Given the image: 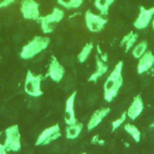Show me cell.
<instances>
[{
    "label": "cell",
    "mask_w": 154,
    "mask_h": 154,
    "mask_svg": "<svg viewBox=\"0 0 154 154\" xmlns=\"http://www.w3.org/2000/svg\"><path fill=\"white\" fill-rule=\"evenodd\" d=\"M91 142H93V143H100V144H102V143H103V141H101V140L99 138V136H97V135H95V136L91 138Z\"/></svg>",
    "instance_id": "484cf974"
},
{
    "label": "cell",
    "mask_w": 154,
    "mask_h": 154,
    "mask_svg": "<svg viewBox=\"0 0 154 154\" xmlns=\"http://www.w3.org/2000/svg\"><path fill=\"white\" fill-rule=\"evenodd\" d=\"M95 71L88 77V81L89 82H96L99 81L101 77H103L107 71H108V65H107V60H103L99 54L95 57Z\"/></svg>",
    "instance_id": "9a60e30c"
},
{
    "label": "cell",
    "mask_w": 154,
    "mask_h": 154,
    "mask_svg": "<svg viewBox=\"0 0 154 154\" xmlns=\"http://www.w3.org/2000/svg\"><path fill=\"white\" fill-rule=\"evenodd\" d=\"M147 51H148V42L143 40V41L135 43V46L131 48V54L135 59H140Z\"/></svg>",
    "instance_id": "d6986e66"
},
{
    "label": "cell",
    "mask_w": 154,
    "mask_h": 154,
    "mask_svg": "<svg viewBox=\"0 0 154 154\" xmlns=\"http://www.w3.org/2000/svg\"><path fill=\"white\" fill-rule=\"evenodd\" d=\"M14 2H16V0H0V10L8 7L12 4H14Z\"/></svg>",
    "instance_id": "cb8c5ba5"
},
{
    "label": "cell",
    "mask_w": 154,
    "mask_h": 154,
    "mask_svg": "<svg viewBox=\"0 0 154 154\" xmlns=\"http://www.w3.org/2000/svg\"><path fill=\"white\" fill-rule=\"evenodd\" d=\"M137 34L135 32V31H130V32H128L123 38H122V41H120V46H124L125 47V52H129L134 46H135V43L137 42Z\"/></svg>",
    "instance_id": "e0dca14e"
},
{
    "label": "cell",
    "mask_w": 154,
    "mask_h": 154,
    "mask_svg": "<svg viewBox=\"0 0 154 154\" xmlns=\"http://www.w3.org/2000/svg\"><path fill=\"white\" fill-rule=\"evenodd\" d=\"M123 61H118L103 83V100L112 102L123 85Z\"/></svg>",
    "instance_id": "6da1fadb"
},
{
    "label": "cell",
    "mask_w": 154,
    "mask_h": 154,
    "mask_svg": "<svg viewBox=\"0 0 154 154\" xmlns=\"http://www.w3.org/2000/svg\"><path fill=\"white\" fill-rule=\"evenodd\" d=\"M84 0H57L58 5H60L61 7L66 8V10H75V8H79L83 5Z\"/></svg>",
    "instance_id": "7402d4cb"
},
{
    "label": "cell",
    "mask_w": 154,
    "mask_h": 154,
    "mask_svg": "<svg viewBox=\"0 0 154 154\" xmlns=\"http://www.w3.org/2000/svg\"><path fill=\"white\" fill-rule=\"evenodd\" d=\"M137 73L138 75H143L146 72H148L153 66H154V53L152 51H147L140 59H137Z\"/></svg>",
    "instance_id": "5bb4252c"
},
{
    "label": "cell",
    "mask_w": 154,
    "mask_h": 154,
    "mask_svg": "<svg viewBox=\"0 0 154 154\" xmlns=\"http://www.w3.org/2000/svg\"><path fill=\"white\" fill-rule=\"evenodd\" d=\"M20 14L26 20L38 22L41 13H40V5L36 0H20L19 5Z\"/></svg>",
    "instance_id": "52a82bcc"
},
{
    "label": "cell",
    "mask_w": 154,
    "mask_h": 154,
    "mask_svg": "<svg viewBox=\"0 0 154 154\" xmlns=\"http://www.w3.org/2000/svg\"><path fill=\"white\" fill-rule=\"evenodd\" d=\"M76 91H72L70 96L65 101V109H64V122L65 124H72L77 122L76 113H75V101H76Z\"/></svg>",
    "instance_id": "8fae6325"
},
{
    "label": "cell",
    "mask_w": 154,
    "mask_h": 154,
    "mask_svg": "<svg viewBox=\"0 0 154 154\" xmlns=\"http://www.w3.org/2000/svg\"><path fill=\"white\" fill-rule=\"evenodd\" d=\"M126 118H128V116H126V111H125V112H123L117 119H114V120L112 122V124H111V130H112V131H116V130L119 129L122 125H124Z\"/></svg>",
    "instance_id": "603a6c76"
},
{
    "label": "cell",
    "mask_w": 154,
    "mask_h": 154,
    "mask_svg": "<svg viewBox=\"0 0 154 154\" xmlns=\"http://www.w3.org/2000/svg\"><path fill=\"white\" fill-rule=\"evenodd\" d=\"M149 128H150V129H154V122H153V123L149 125Z\"/></svg>",
    "instance_id": "83f0119b"
},
{
    "label": "cell",
    "mask_w": 154,
    "mask_h": 154,
    "mask_svg": "<svg viewBox=\"0 0 154 154\" xmlns=\"http://www.w3.org/2000/svg\"><path fill=\"white\" fill-rule=\"evenodd\" d=\"M64 76H65V67L61 65L58 58L52 55L49 65H48V70H47V77H49L53 82L59 83L63 81Z\"/></svg>",
    "instance_id": "30bf717a"
},
{
    "label": "cell",
    "mask_w": 154,
    "mask_h": 154,
    "mask_svg": "<svg viewBox=\"0 0 154 154\" xmlns=\"http://www.w3.org/2000/svg\"><path fill=\"white\" fill-rule=\"evenodd\" d=\"M143 108H144V102H143L142 96H141V95H136V96L132 99L130 106H129L128 109H126V116H128V118H129L130 120L137 119V118L141 116V113L143 112Z\"/></svg>",
    "instance_id": "7c38bea8"
},
{
    "label": "cell",
    "mask_w": 154,
    "mask_h": 154,
    "mask_svg": "<svg viewBox=\"0 0 154 154\" xmlns=\"http://www.w3.org/2000/svg\"><path fill=\"white\" fill-rule=\"evenodd\" d=\"M61 136V130H60V126L59 124H54L47 129H45L36 138L35 141V146H47L52 142H54L55 140L60 138Z\"/></svg>",
    "instance_id": "ba28073f"
},
{
    "label": "cell",
    "mask_w": 154,
    "mask_h": 154,
    "mask_svg": "<svg viewBox=\"0 0 154 154\" xmlns=\"http://www.w3.org/2000/svg\"><path fill=\"white\" fill-rule=\"evenodd\" d=\"M49 43H51V38L48 36L36 35L22 47L19 52V58L23 60H30L36 55L41 54L43 51H46Z\"/></svg>",
    "instance_id": "7a4b0ae2"
},
{
    "label": "cell",
    "mask_w": 154,
    "mask_h": 154,
    "mask_svg": "<svg viewBox=\"0 0 154 154\" xmlns=\"http://www.w3.org/2000/svg\"><path fill=\"white\" fill-rule=\"evenodd\" d=\"M113 2H114V0H94V6L96 7V10H99L100 14L107 16L108 10Z\"/></svg>",
    "instance_id": "44dd1931"
},
{
    "label": "cell",
    "mask_w": 154,
    "mask_h": 154,
    "mask_svg": "<svg viewBox=\"0 0 154 154\" xmlns=\"http://www.w3.org/2000/svg\"><path fill=\"white\" fill-rule=\"evenodd\" d=\"M5 134V141H4V146L7 149V152H19L20 147H22V137H20V131H19V126L17 124L10 125L8 128L5 129L4 131Z\"/></svg>",
    "instance_id": "5b68a950"
},
{
    "label": "cell",
    "mask_w": 154,
    "mask_h": 154,
    "mask_svg": "<svg viewBox=\"0 0 154 154\" xmlns=\"http://www.w3.org/2000/svg\"><path fill=\"white\" fill-rule=\"evenodd\" d=\"M150 25H152V28H153V31H154V16H153V19H152V22H150Z\"/></svg>",
    "instance_id": "4316f807"
},
{
    "label": "cell",
    "mask_w": 154,
    "mask_h": 154,
    "mask_svg": "<svg viewBox=\"0 0 154 154\" xmlns=\"http://www.w3.org/2000/svg\"><path fill=\"white\" fill-rule=\"evenodd\" d=\"M2 134L0 132V136H1ZM0 154H8V152H7V149L5 148V146H4V143H1L0 142Z\"/></svg>",
    "instance_id": "d4e9b609"
},
{
    "label": "cell",
    "mask_w": 154,
    "mask_h": 154,
    "mask_svg": "<svg viewBox=\"0 0 154 154\" xmlns=\"http://www.w3.org/2000/svg\"><path fill=\"white\" fill-rule=\"evenodd\" d=\"M82 130H83V123H81L78 120L76 123L67 124L65 128V137L67 140H75L81 135Z\"/></svg>",
    "instance_id": "2e32d148"
},
{
    "label": "cell",
    "mask_w": 154,
    "mask_h": 154,
    "mask_svg": "<svg viewBox=\"0 0 154 154\" xmlns=\"http://www.w3.org/2000/svg\"><path fill=\"white\" fill-rule=\"evenodd\" d=\"M43 81L42 75H35L32 71L28 70L24 79V91L31 97H40L43 95L41 83Z\"/></svg>",
    "instance_id": "277c9868"
},
{
    "label": "cell",
    "mask_w": 154,
    "mask_h": 154,
    "mask_svg": "<svg viewBox=\"0 0 154 154\" xmlns=\"http://www.w3.org/2000/svg\"><path fill=\"white\" fill-rule=\"evenodd\" d=\"M84 23H85L87 29L90 32L97 34V32L102 31L103 28L106 26L107 18H106V16L96 14V13H93L90 10H87L84 13Z\"/></svg>",
    "instance_id": "8992f818"
},
{
    "label": "cell",
    "mask_w": 154,
    "mask_h": 154,
    "mask_svg": "<svg viewBox=\"0 0 154 154\" xmlns=\"http://www.w3.org/2000/svg\"><path fill=\"white\" fill-rule=\"evenodd\" d=\"M153 16H154V6L149 7V8L141 6L137 17L134 20V28L137 30H144L146 28L149 26V24L153 19Z\"/></svg>",
    "instance_id": "9c48e42d"
},
{
    "label": "cell",
    "mask_w": 154,
    "mask_h": 154,
    "mask_svg": "<svg viewBox=\"0 0 154 154\" xmlns=\"http://www.w3.org/2000/svg\"><path fill=\"white\" fill-rule=\"evenodd\" d=\"M109 107H101V108H97L96 111L93 112V114L90 116L89 120H88V124H87V130L88 131H91L94 130L96 126H99L101 124V122L108 116L109 113Z\"/></svg>",
    "instance_id": "4fadbf2b"
},
{
    "label": "cell",
    "mask_w": 154,
    "mask_h": 154,
    "mask_svg": "<svg viewBox=\"0 0 154 154\" xmlns=\"http://www.w3.org/2000/svg\"><path fill=\"white\" fill-rule=\"evenodd\" d=\"M82 154H88V153H82Z\"/></svg>",
    "instance_id": "f1b7e54d"
},
{
    "label": "cell",
    "mask_w": 154,
    "mask_h": 154,
    "mask_svg": "<svg viewBox=\"0 0 154 154\" xmlns=\"http://www.w3.org/2000/svg\"><path fill=\"white\" fill-rule=\"evenodd\" d=\"M124 130H125V132L128 134V135H130V137L136 142V143H138L140 141H141V131H140V129L136 126V125H134V124H131V123H124Z\"/></svg>",
    "instance_id": "ffe728a7"
},
{
    "label": "cell",
    "mask_w": 154,
    "mask_h": 154,
    "mask_svg": "<svg viewBox=\"0 0 154 154\" xmlns=\"http://www.w3.org/2000/svg\"><path fill=\"white\" fill-rule=\"evenodd\" d=\"M64 17H65L64 10H61L59 7H54L51 13L45 14V16H41L37 23H40V26H41L42 32L45 35H48V34H52L54 31L55 24L60 23L64 19Z\"/></svg>",
    "instance_id": "3957f363"
},
{
    "label": "cell",
    "mask_w": 154,
    "mask_h": 154,
    "mask_svg": "<svg viewBox=\"0 0 154 154\" xmlns=\"http://www.w3.org/2000/svg\"><path fill=\"white\" fill-rule=\"evenodd\" d=\"M93 49H94V43H93V42H87V43L82 47V49L79 51V53L77 54V61L81 63V64L85 63L87 59L90 57Z\"/></svg>",
    "instance_id": "ac0fdd59"
}]
</instances>
